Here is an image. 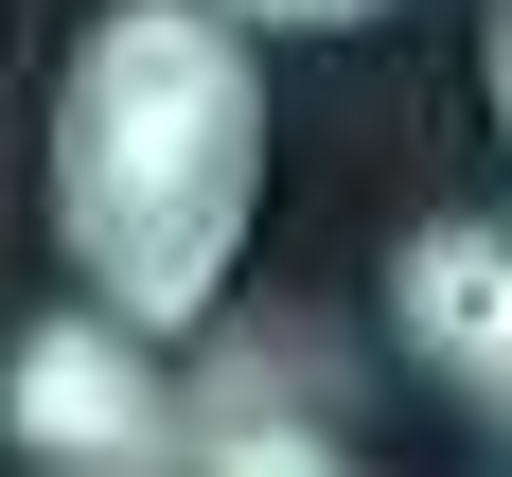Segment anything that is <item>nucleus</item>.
<instances>
[{"label": "nucleus", "instance_id": "f257e3e1", "mask_svg": "<svg viewBox=\"0 0 512 477\" xmlns=\"http://www.w3.org/2000/svg\"><path fill=\"white\" fill-rule=\"evenodd\" d=\"M265 230V71L230 0H106L53 71V248L71 301L212 336Z\"/></svg>", "mask_w": 512, "mask_h": 477}, {"label": "nucleus", "instance_id": "f03ea898", "mask_svg": "<svg viewBox=\"0 0 512 477\" xmlns=\"http://www.w3.org/2000/svg\"><path fill=\"white\" fill-rule=\"evenodd\" d=\"M0 442H18V477H195V371L142 318L53 301L0 354Z\"/></svg>", "mask_w": 512, "mask_h": 477}, {"label": "nucleus", "instance_id": "7ed1b4c3", "mask_svg": "<svg viewBox=\"0 0 512 477\" xmlns=\"http://www.w3.org/2000/svg\"><path fill=\"white\" fill-rule=\"evenodd\" d=\"M389 336L460 424L512 442V212H424L389 248Z\"/></svg>", "mask_w": 512, "mask_h": 477}, {"label": "nucleus", "instance_id": "20e7f679", "mask_svg": "<svg viewBox=\"0 0 512 477\" xmlns=\"http://www.w3.org/2000/svg\"><path fill=\"white\" fill-rule=\"evenodd\" d=\"M195 477H354L336 389H318V336L230 318V354L195 371Z\"/></svg>", "mask_w": 512, "mask_h": 477}, {"label": "nucleus", "instance_id": "39448f33", "mask_svg": "<svg viewBox=\"0 0 512 477\" xmlns=\"http://www.w3.org/2000/svg\"><path fill=\"white\" fill-rule=\"evenodd\" d=\"M248 36H354V18H389V0H230Z\"/></svg>", "mask_w": 512, "mask_h": 477}, {"label": "nucleus", "instance_id": "423d86ee", "mask_svg": "<svg viewBox=\"0 0 512 477\" xmlns=\"http://www.w3.org/2000/svg\"><path fill=\"white\" fill-rule=\"evenodd\" d=\"M477 89H495V142H512V0L477 18Z\"/></svg>", "mask_w": 512, "mask_h": 477}]
</instances>
